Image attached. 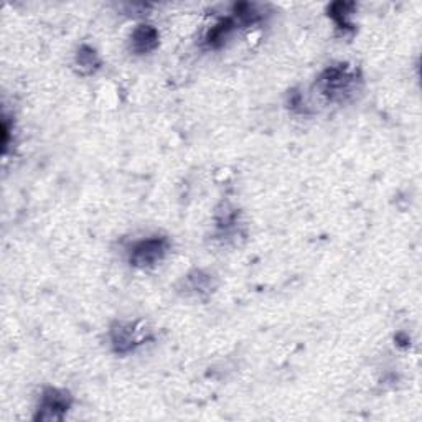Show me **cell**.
I'll list each match as a JSON object with an SVG mask.
<instances>
[{"label": "cell", "instance_id": "277c9868", "mask_svg": "<svg viewBox=\"0 0 422 422\" xmlns=\"http://www.w3.org/2000/svg\"><path fill=\"white\" fill-rule=\"evenodd\" d=\"M158 43V33L152 25H140L133 33V48L137 53L152 52Z\"/></svg>", "mask_w": 422, "mask_h": 422}, {"label": "cell", "instance_id": "3957f363", "mask_svg": "<svg viewBox=\"0 0 422 422\" xmlns=\"http://www.w3.org/2000/svg\"><path fill=\"white\" fill-rule=\"evenodd\" d=\"M70 406L68 402V394L56 391V389H48L45 393V396L42 399V414H40V419L45 421H56L61 419L65 411Z\"/></svg>", "mask_w": 422, "mask_h": 422}, {"label": "cell", "instance_id": "8992f818", "mask_svg": "<svg viewBox=\"0 0 422 422\" xmlns=\"http://www.w3.org/2000/svg\"><path fill=\"white\" fill-rule=\"evenodd\" d=\"M233 20H229V18H226V20L220 22V24L215 25L211 29L210 33H208V43L211 45V47H218V45L223 43L225 38H228V35L231 33V30H233Z\"/></svg>", "mask_w": 422, "mask_h": 422}, {"label": "cell", "instance_id": "7a4b0ae2", "mask_svg": "<svg viewBox=\"0 0 422 422\" xmlns=\"http://www.w3.org/2000/svg\"><path fill=\"white\" fill-rule=\"evenodd\" d=\"M167 248H169V243L163 238L145 239V241H140L133 248L130 261L134 262V266L139 267L153 266L165 256Z\"/></svg>", "mask_w": 422, "mask_h": 422}, {"label": "cell", "instance_id": "6da1fadb", "mask_svg": "<svg viewBox=\"0 0 422 422\" xmlns=\"http://www.w3.org/2000/svg\"><path fill=\"white\" fill-rule=\"evenodd\" d=\"M355 80V75L348 68H330L320 78V86L329 98H343L350 94Z\"/></svg>", "mask_w": 422, "mask_h": 422}, {"label": "cell", "instance_id": "5b68a950", "mask_svg": "<svg viewBox=\"0 0 422 422\" xmlns=\"http://www.w3.org/2000/svg\"><path fill=\"white\" fill-rule=\"evenodd\" d=\"M139 342L137 330L134 325H117V329L112 330V343H114L117 352H130L135 345H139Z\"/></svg>", "mask_w": 422, "mask_h": 422}, {"label": "cell", "instance_id": "52a82bcc", "mask_svg": "<svg viewBox=\"0 0 422 422\" xmlns=\"http://www.w3.org/2000/svg\"><path fill=\"white\" fill-rule=\"evenodd\" d=\"M76 61H78V65L81 70L84 73H91L94 71L99 66V60H98V54L94 52L93 48L89 47H83L78 52V58H76Z\"/></svg>", "mask_w": 422, "mask_h": 422}]
</instances>
